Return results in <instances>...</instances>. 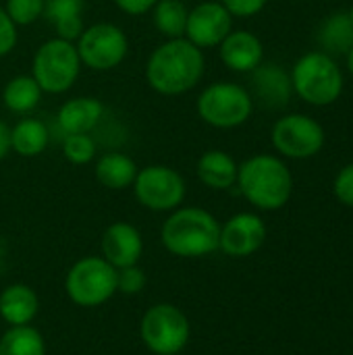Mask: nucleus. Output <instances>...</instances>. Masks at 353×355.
I'll list each match as a JSON object with an SVG mask.
<instances>
[{"label":"nucleus","mask_w":353,"mask_h":355,"mask_svg":"<svg viewBox=\"0 0 353 355\" xmlns=\"http://www.w3.org/2000/svg\"><path fill=\"white\" fill-rule=\"evenodd\" d=\"M206 73L204 50L185 37L164 40L146 60V83L160 96H183L196 89Z\"/></svg>","instance_id":"1"},{"label":"nucleus","mask_w":353,"mask_h":355,"mask_svg":"<svg viewBox=\"0 0 353 355\" xmlns=\"http://www.w3.org/2000/svg\"><path fill=\"white\" fill-rule=\"evenodd\" d=\"M221 223L200 206H179L160 227L162 248L177 258H204L218 250Z\"/></svg>","instance_id":"2"},{"label":"nucleus","mask_w":353,"mask_h":355,"mask_svg":"<svg viewBox=\"0 0 353 355\" xmlns=\"http://www.w3.org/2000/svg\"><path fill=\"white\" fill-rule=\"evenodd\" d=\"M239 193L258 210H279L293 193V175L289 166L273 154H256L237 168Z\"/></svg>","instance_id":"3"},{"label":"nucleus","mask_w":353,"mask_h":355,"mask_svg":"<svg viewBox=\"0 0 353 355\" xmlns=\"http://www.w3.org/2000/svg\"><path fill=\"white\" fill-rule=\"evenodd\" d=\"M291 83L298 94L310 106L335 104L343 94V71L337 60L320 50L308 52L293 64Z\"/></svg>","instance_id":"4"},{"label":"nucleus","mask_w":353,"mask_h":355,"mask_svg":"<svg viewBox=\"0 0 353 355\" xmlns=\"http://www.w3.org/2000/svg\"><path fill=\"white\" fill-rule=\"evenodd\" d=\"M83 64L75 42L62 37L46 40L31 58V77L44 94H67L79 79Z\"/></svg>","instance_id":"5"},{"label":"nucleus","mask_w":353,"mask_h":355,"mask_svg":"<svg viewBox=\"0 0 353 355\" xmlns=\"http://www.w3.org/2000/svg\"><path fill=\"white\" fill-rule=\"evenodd\" d=\"M198 116L214 129H237L250 121L254 100L248 87L233 81H214L196 100Z\"/></svg>","instance_id":"6"},{"label":"nucleus","mask_w":353,"mask_h":355,"mask_svg":"<svg viewBox=\"0 0 353 355\" xmlns=\"http://www.w3.org/2000/svg\"><path fill=\"white\" fill-rule=\"evenodd\" d=\"M64 293L79 308H98L117 295V268L102 256L79 258L64 277Z\"/></svg>","instance_id":"7"},{"label":"nucleus","mask_w":353,"mask_h":355,"mask_svg":"<svg viewBox=\"0 0 353 355\" xmlns=\"http://www.w3.org/2000/svg\"><path fill=\"white\" fill-rule=\"evenodd\" d=\"M139 337L154 355H179L189 343L191 324L181 308L162 302L144 312Z\"/></svg>","instance_id":"8"},{"label":"nucleus","mask_w":353,"mask_h":355,"mask_svg":"<svg viewBox=\"0 0 353 355\" xmlns=\"http://www.w3.org/2000/svg\"><path fill=\"white\" fill-rule=\"evenodd\" d=\"M135 200L152 212H173L183 206L187 183L183 175L166 164H148L137 171L131 185Z\"/></svg>","instance_id":"9"},{"label":"nucleus","mask_w":353,"mask_h":355,"mask_svg":"<svg viewBox=\"0 0 353 355\" xmlns=\"http://www.w3.org/2000/svg\"><path fill=\"white\" fill-rule=\"evenodd\" d=\"M81 64L96 73H108L129 54V37L123 27L102 21L87 25L75 42Z\"/></svg>","instance_id":"10"},{"label":"nucleus","mask_w":353,"mask_h":355,"mask_svg":"<svg viewBox=\"0 0 353 355\" xmlns=\"http://www.w3.org/2000/svg\"><path fill=\"white\" fill-rule=\"evenodd\" d=\"M325 139V127L316 119L302 112L281 116L270 131V141L275 150L281 156L293 160H306L316 156L322 150Z\"/></svg>","instance_id":"11"},{"label":"nucleus","mask_w":353,"mask_h":355,"mask_svg":"<svg viewBox=\"0 0 353 355\" xmlns=\"http://www.w3.org/2000/svg\"><path fill=\"white\" fill-rule=\"evenodd\" d=\"M233 31V17L216 0H204L189 8L185 40H189L200 50L218 48V44Z\"/></svg>","instance_id":"12"},{"label":"nucleus","mask_w":353,"mask_h":355,"mask_svg":"<svg viewBox=\"0 0 353 355\" xmlns=\"http://www.w3.org/2000/svg\"><path fill=\"white\" fill-rule=\"evenodd\" d=\"M266 241V225L258 214L239 212L221 225L218 250L231 258H248Z\"/></svg>","instance_id":"13"},{"label":"nucleus","mask_w":353,"mask_h":355,"mask_svg":"<svg viewBox=\"0 0 353 355\" xmlns=\"http://www.w3.org/2000/svg\"><path fill=\"white\" fill-rule=\"evenodd\" d=\"M100 256L117 270L133 266L139 264V258L144 254V237L135 225L127 220H117L104 229L100 239Z\"/></svg>","instance_id":"14"},{"label":"nucleus","mask_w":353,"mask_h":355,"mask_svg":"<svg viewBox=\"0 0 353 355\" xmlns=\"http://www.w3.org/2000/svg\"><path fill=\"white\" fill-rule=\"evenodd\" d=\"M250 83L252 89L248 92L252 94V100L270 110L285 108L293 96L291 75L275 62H260L250 73Z\"/></svg>","instance_id":"15"},{"label":"nucleus","mask_w":353,"mask_h":355,"mask_svg":"<svg viewBox=\"0 0 353 355\" xmlns=\"http://www.w3.org/2000/svg\"><path fill=\"white\" fill-rule=\"evenodd\" d=\"M218 54L229 71L252 73L260 62H264V44L248 29H233L218 44Z\"/></svg>","instance_id":"16"},{"label":"nucleus","mask_w":353,"mask_h":355,"mask_svg":"<svg viewBox=\"0 0 353 355\" xmlns=\"http://www.w3.org/2000/svg\"><path fill=\"white\" fill-rule=\"evenodd\" d=\"M104 119V104L94 96H77L60 104L56 123L64 135L92 133Z\"/></svg>","instance_id":"17"},{"label":"nucleus","mask_w":353,"mask_h":355,"mask_svg":"<svg viewBox=\"0 0 353 355\" xmlns=\"http://www.w3.org/2000/svg\"><path fill=\"white\" fill-rule=\"evenodd\" d=\"M40 314V297L25 283H12L0 291V318L8 327H29Z\"/></svg>","instance_id":"18"},{"label":"nucleus","mask_w":353,"mask_h":355,"mask_svg":"<svg viewBox=\"0 0 353 355\" xmlns=\"http://www.w3.org/2000/svg\"><path fill=\"white\" fill-rule=\"evenodd\" d=\"M237 168L239 164L225 150H206L196 162V175L202 185L216 191H227L237 183Z\"/></svg>","instance_id":"19"},{"label":"nucleus","mask_w":353,"mask_h":355,"mask_svg":"<svg viewBox=\"0 0 353 355\" xmlns=\"http://www.w3.org/2000/svg\"><path fill=\"white\" fill-rule=\"evenodd\" d=\"M137 171L139 168H137L135 160L129 154L119 152V150L104 152L100 158H96V164H94L96 181L102 187L112 189V191L129 189L133 185V181H135Z\"/></svg>","instance_id":"20"},{"label":"nucleus","mask_w":353,"mask_h":355,"mask_svg":"<svg viewBox=\"0 0 353 355\" xmlns=\"http://www.w3.org/2000/svg\"><path fill=\"white\" fill-rule=\"evenodd\" d=\"M83 8H85L83 0H46L44 17L54 27L56 37L77 42V37L85 29Z\"/></svg>","instance_id":"21"},{"label":"nucleus","mask_w":353,"mask_h":355,"mask_svg":"<svg viewBox=\"0 0 353 355\" xmlns=\"http://www.w3.org/2000/svg\"><path fill=\"white\" fill-rule=\"evenodd\" d=\"M316 42L329 56H345L353 48V23L347 12H333L318 25Z\"/></svg>","instance_id":"22"},{"label":"nucleus","mask_w":353,"mask_h":355,"mask_svg":"<svg viewBox=\"0 0 353 355\" xmlns=\"http://www.w3.org/2000/svg\"><path fill=\"white\" fill-rule=\"evenodd\" d=\"M50 144V129L42 119L25 116L10 127V152L23 158H35L46 152Z\"/></svg>","instance_id":"23"},{"label":"nucleus","mask_w":353,"mask_h":355,"mask_svg":"<svg viewBox=\"0 0 353 355\" xmlns=\"http://www.w3.org/2000/svg\"><path fill=\"white\" fill-rule=\"evenodd\" d=\"M42 87L31 75H15L2 89V102L12 114H29L42 102Z\"/></svg>","instance_id":"24"},{"label":"nucleus","mask_w":353,"mask_h":355,"mask_svg":"<svg viewBox=\"0 0 353 355\" xmlns=\"http://www.w3.org/2000/svg\"><path fill=\"white\" fill-rule=\"evenodd\" d=\"M150 12H152L156 31L164 40L185 37L189 8L183 0H158Z\"/></svg>","instance_id":"25"},{"label":"nucleus","mask_w":353,"mask_h":355,"mask_svg":"<svg viewBox=\"0 0 353 355\" xmlns=\"http://www.w3.org/2000/svg\"><path fill=\"white\" fill-rule=\"evenodd\" d=\"M0 355H46L44 335L35 327H8L0 337Z\"/></svg>","instance_id":"26"},{"label":"nucleus","mask_w":353,"mask_h":355,"mask_svg":"<svg viewBox=\"0 0 353 355\" xmlns=\"http://www.w3.org/2000/svg\"><path fill=\"white\" fill-rule=\"evenodd\" d=\"M98 154V146L96 139L92 137V133H69L62 139V156L75 164V166H83L96 160Z\"/></svg>","instance_id":"27"},{"label":"nucleus","mask_w":353,"mask_h":355,"mask_svg":"<svg viewBox=\"0 0 353 355\" xmlns=\"http://www.w3.org/2000/svg\"><path fill=\"white\" fill-rule=\"evenodd\" d=\"M44 2L46 0H6L2 8L17 27H27L44 17Z\"/></svg>","instance_id":"28"},{"label":"nucleus","mask_w":353,"mask_h":355,"mask_svg":"<svg viewBox=\"0 0 353 355\" xmlns=\"http://www.w3.org/2000/svg\"><path fill=\"white\" fill-rule=\"evenodd\" d=\"M148 285L146 270L139 264L125 266L117 270V293L123 295H139Z\"/></svg>","instance_id":"29"},{"label":"nucleus","mask_w":353,"mask_h":355,"mask_svg":"<svg viewBox=\"0 0 353 355\" xmlns=\"http://www.w3.org/2000/svg\"><path fill=\"white\" fill-rule=\"evenodd\" d=\"M19 42V27L10 21V17L0 6V58L8 56Z\"/></svg>","instance_id":"30"},{"label":"nucleus","mask_w":353,"mask_h":355,"mask_svg":"<svg viewBox=\"0 0 353 355\" xmlns=\"http://www.w3.org/2000/svg\"><path fill=\"white\" fill-rule=\"evenodd\" d=\"M233 19H250L264 10L268 0H221Z\"/></svg>","instance_id":"31"},{"label":"nucleus","mask_w":353,"mask_h":355,"mask_svg":"<svg viewBox=\"0 0 353 355\" xmlns=\"http://www.w3.org/2000/svg\"><path fill=\"white\" fill-rule=\"evenodd\" d=\"M335 196L341 204L353 208V162H350L347 166H343L337 177H335Z\"/></svg>","instance_id":"32"},{"label":"nucleus","mask_w":353,"mask_h":355,"mask_svg":"<svg viewBox=\"0 0 353 355\" xmlns=\"http://www.w3.org/2000/svg\"><path fill=\"white\" fill-rule=\"evenodd\" d=\"M158 0H114L117 8L129 17H141L148 15Z\"/></svg>","instance_id":"33"},{"label":"nucleus","mask_w":353,"mask_h":355,"mask_svg":"<svg viewBox=\"0 0 353 355\" xmlns=\"http://www.w3.org/2000/svg\"><path fill=\"white\" fill-rule=\"evenodd\" d=\"M10 154V127L0 119V162Z\"/></svg>","instance_id":"34"},{"label":"nucleus","mask_w":353,"mask_h":355,"mask_svg":"<svg viewBox=\"0 0 353 355\" xmlns=\"http://www.w3.org/2000/svg\"><path fill=\"white\" fill-rule=\"evenodd\" d=\"M345 60H347V69H350V73H352L353 77V48L345 54Z\"/></svg>","instance_id":"35"},{"label":"nucleus","mask_w":353,"mask_h":355,"mask_svg":"<svg viewBox=\"0 0 353 355\" xmlns=\"http://www.w3.org/2000/svg\"><path fill=\"white\" fill-rule=\"evenodd\" d=\"M347 15H350V19H352V23H353V4H352V8L347 10Z\"/></svg>","instance_id":"36"}]
</instances>
